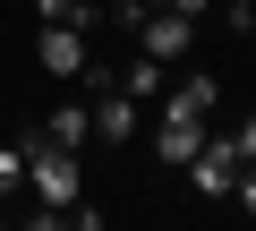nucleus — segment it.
Instances as JSON below:
<instances>
[{"mask_svg":"<svg viewBox=\"0 0 256 231\" xmlns=\"http://www.w3.org/2000/svg\"><path fill=\"white\" fill-rule=\"evenodd\" d=\"M26 188L43 197L34 222H102V205H86V171H77V146H52V137H26Z\"/></svg>","mask_w":256,"mask_h":231,"instance_id":"f257e3e1","label":"nucleus"},{"mask_svg":"<svg viewBox=\"0 0 256 231\" xmlns=\"http://www.w3.org/2000/svg\"><path fill=\"white\" fill-rule=\"evenodd\" d=\"M128 35H137V52L162 60V69L196 52V18H180V9H137V26H128Z\"/></svg>","mask_w":256,"mask_h":231,"instance_id":"f03ea898","label":"nucleus"},{"mask_svg":"<svg viewBox=\"0 0 256 231\" xmlns=\"http://www.w3.org/2000/svg\"><path fill=\"white\" fill-rule=\"evenodd\" d=\"M188 180H196V197H230V180H239V137L205 129V146L188 154Z\"/></svg>","mask_w":256,"mask_h":231,"instance_id":"7ed1b4c3","label":"nucleus"},{"mask_svg":"<svg viewBox=\"0 0 256 231\" xmlns=\"http://www.w3.org/2000/svg\"><path fill=\"white\" fill-rule=\"evenodd\" d=\"M205 129H214V120H196V111L162 103V111H154V163H180V171H188V154L205 146Z\"/></svg>","mask_w":256,"mask_h":231,"instance_id":"20e7f679","label":"nucleus"},{"mask_svg":"<svg viewBox=\"0 0 256 231\" xmlns=\"http://www.w3.org/2000/svg\"><path fill=\"white\" fill-rule=\"evenodd\" d=\"M137 129H146V103H137V94H120V86L102 77V86H94V137H102V146H128Z\"/></svg>","mask_w":256,"mask_h":231,"instance_id":"39448f33","label":"nucleus"},{"mask_svg":"<svg viewBox=\"0 0 256 231\" xmlns=\"http://www.w3.org/2000/svg\"><path fill=\"white\" fill-rule=\"evenodd\" d=\"M34 60H43V77H86V26H43Z\"/></svg>","mask_w":256,"mask_h":231,"instance_id":"423d86ee","label":"nucleus"},{"mask_svg":"<svg viewBox=\"0 0 256 231\" xmlns=\"http://www.w3.org/2000/svg\"><path fill=\"white\" fill-rule=\"evenodd\" d=\"M162 103H180V111H196V120H214V111H222V77H214V69H196V77H180Z\"/></svg>","mask_w":256,"mask_h":231,"instance_id":"0eeeda50","label":"nucleus"},{"mask_svg":"<svg viewBox=\"0 0 256 231\" xmlns=\"http://www.w3.org/2000/svg\"><path fill=\"white\" fill-rule=\"evenodd\" d=\"M43 137H52V146H77V154H86V137H94V111H86V103H60L52 120H43Z\"/></svg>","mask_w":256,"mask_h":231,"instance_id":"6e6552de","label":"nucleus"},{"mask_svg":"<svg viewBox=\"0 0 256 231\" xmlns=\"http://www.w3.org/2000/svg\"><path fill=\"white\" fill-rule=\"evenodd\" d=\"M111 86H120V94H137V103H154V86H162V60H146V52H137V60H128Z\"/></svg>","mask_w":256,"mask_h":231,"instance_id":"1a4fd4ad","label":"nucleus"},{"mask_svg":"<svg viewBox=\"0 0 256 231\" xmlns=\"http://www.w3.org/2000/svg\"><path fill=\"white\" fill-rule=\"evenodd\" d=\"M34 18H43V26H86V35H94V0H34Z\"/></svg>","mask_w":256,"mask_h":231,"instance_id":"9d476101","label":"nucleus"},{"mask_svg":"<svg viewBox=\"0 0 256 231\" xmlns=\"http://www.w3.org/2000/svg\"><path fill=\"white\" fill-rule=\"evenodd\" d=\"M18 180H26V146H9V137H0V197H9Z\"/></svg>","mask_w":256,"mask_h":231,"instance_id":"9b49d317","label":"nucleus"},{"mask_svg":"<svg viewBox=\"0 0 256 231\" xmlns=\"http://www.w3.org/2000/svg\"><path fill=\"white\" fill-rule=\"evenodd\" d=\"M230 205H239V214H256V163H239V180H230Z\"/></svg>","mask_w":256,"mask_h":231,"instance_id":"f8f14e48","label":"nucleus"},{"mask_svg":"<svg viewBox=\"0 0 256 231\" xmlns=\"http://www.w3.org/2000/svg\"><path fill=\"white\" fill-rule=\"evenodd\" d=\"M146 9H180V18H205L214 0H146Z\"/></svg>","mask_w":256,"mask_h":231,"instance_id":"ddd939ff","label":"nucleus"},{"mask_svg":"<svg viewBox=\"0 0 256 231\" xmlns=\"http://www.w3.org/2000/svg\"><path fill=\"white\" fill-rule=\"evenodd\" d=\"M230 137H239V163H256V120H239Z\"/></svg>","mask_w":256,"mask_h":231,"instance_id":"4468645a","label":"nucleus"},{"mask_svg":"<svg viewBox=\"0 0 256 231\" xmlns=\"http://www.w3.org/2000/svg\"><path fill=\"white\" fill-rule=\"evenodd\" d=\"M222 9H230V18H239V26H248V9H256V0H222Z\"/></svg>","mask_w":256,"mask_h":231,"instance_id":"2eb2a0df","label":"nucleus"},{"mask_svg":"<svg viewBox=\"0 0 256 231\" xmlns=\"http://www.w3.org/2000/svg\"><path fill=\"white\" fill-rule=\"evenodd\" d=\"M0 222H9V197H0Z\"/></svg>","mask_w":256,"mask_h":231,"instance_id":"dca6fc26","label":"nucleus"}]
</instances>
